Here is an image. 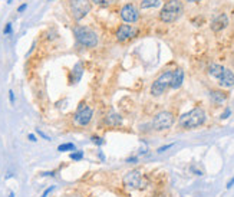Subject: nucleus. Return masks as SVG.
Wrapping results in <instances>:
<instances>
[{
	"label": "nucleus",
	"instance_id": "c9c22d12",
	"mask_svg": "<svg viewBox=\"0 0 234 197\" xmlns=\"http://www.w3.org/2000/svg\"><path fill=\"white\" fill-rule=\"evenodd\" d=\"M9 197H15V193L10 192V193H9Z\"/></svg>",
	"mask_w": 234,
	"mask_h": 197
},
{
	"label": "nucleus",
	"instance_id": "c756f323",
	"mask_svg": "<svg viewBox=\"0 0 234 197\" xmlns=\"http://www.w3.org/2000/svg\"><path fill=\"white\" fill-rule=\"evenodd\" d=\"M9 101H10V104L12 105H15V92L12 91H9Z\"/></svg>",
	"mask_w": 234,
	"mask_h": 197
},
{
	"label": "nucleus",
	"instance_id": "4be33fe9",
	"mask_svg": "<svg viewBox=\"0 0 234 197\" xmlns=\"http://www.w3.org/2000/svg\"><path fill=\"white\" fill-rule=\"evenodd\" d=\"M91 141L95 144V145H98V147H101V145H103V138L102 137H98V135H92L91 137Z\"/></svg>",
	"mask_w": 234,
	"mask_h": 197
},
{
	"label": "nucleus",
	"instance_id": "dca6fc26",
	"mask_svg": "<svg viewBox=\"0 0 234 197\" xmlns=\"http://www.w3.org/2000/svg\"><path fill=\"white\" fill-rule=\"evenodd\" d=\"M210 98H211V101L215 102V104H223L227 98H229V95L225 94L224 91H210Z\"/></svg>",
	"mask_w": 234,
	"mask_h": 197
},
{
	"label": "nucleus",
	"instance_id": "ddd939ff",
	"mask_svg": "<svg viewBox=\"0 0 234 197\" xmlns=\"http://www.w3.org/2000/svg\"><path fill=\"white\" fill-rule=\"evenodd\" d=\"M122 116L117 114V112H109L107 116H105V120H103V124L109 128H117V127H121L122 125Z\"/></svg>",
	"mask_w": 234,
	"mask_h": 197
},
{
	"label": "nucleus",
	"instance_id": "72a5a7b5",
	"mask_svg": "<svg viewBox=\"0 0 234 197\" xmlns=\"http://www.w3.org/2000/svg\"><path fill=\"white\" fill-rule=\"evenodd\" d=\"M27 138H29L32 142H36V141H37V140H36V135H35V134H29V135H27Z\"/></svg>",
	"mask_w": 234,
	"mask_h": 197
},
{
	"label": "nucleus",
	"instance_id": "473e14b6",
	"mask_svg": "<svg viewBox=\"0 0 234 197\" xmlns=\"http://www.w3.org/2000/svg\"><path fill=\"white\" fill-rule=\"evenodd\" d=\"M42 176L43 177H53L55 176V171H45V173H42Z\"/></svg>",
	"mask_w": 234,
	"mask_h": 197
},
{
	"label": "nucleus",
	"instance_id": "aec40b11",
	"mask_svg": "<svg viewBox=\"0 0 234 197\" xmlns=\"http://www.w3.org/2000/svg\"><path fill=\"white\" fill-rule=\"evenodd\" d=\"M69 157H71V160H73V161H81V160H83V157H85V152L83 151H79V150H75V151H72L71 154H69Z\"/></svg>",
	"mask_w": 234,
	"mask_h": 197
},
{
	"label": "nucleus",
	"instance_id": "b1692460",
	"mask_svg": "<svg viewBox=\"0 0 234 197\" xmlns=\"http://www.w3.org/2000/svg\"><path fill=\"white\" fill-rule=\"evenodd\" d=\"M230 115H231V109H230L229 106H227V108H225V109L223 111V114L220 115V120H227Z\"/></svg>",
	"mask_w": 234,
	"mask_h": 197
},
{
	"label": "nucleus",
	"instance_id": "423d86ee",
	"mask_svg": "<svg viewBox=\"0 0 234 197\" xmlns=\"http://www.w3.org/2000/svg\"><path fill=\"white\" fill-rule=\"evenodd\" d=\"M171 78H173V71L162 72V73L152 82V85H151V95H154V96L162 95L164 92L167 91V88H169Z\"/></svg>",
	"mask_w": 234,
	"mask_h": 197
},
{
	"label": "nucleus",
	"instance_id": "9d476101",
	"mask_svg": "<svg viewBox=\"0 0 234 197\" xmlns=\"http://www.w3.org/2000/svg\"><path fill=\"white\" fill-rule=\"evenodd\" d=\"M135 35H137V30L129 25H121L117 29V33H115V36H117V39L119 42H127L129 39H132Z\"/></svg>",
	"mask_w": 234,
	"mask_h": 197
},
{
	"label": "nucleus",
	"instance_id": "a211bd4d",
	"mask_svg": "<svg viewBox=\"0 0 234 197\" xmlns=\"http://www.w3.org/2000/svg\"><path fill=\"white\" fill-rule=\"evenodd\" d=\"M159 3H161V0H142L141 7L142 9H151V7H157Z\"/></svg>",
	"mask_w": 234,
	"mask_h": 197
},
{
	"label": "nucleus",
	"instance_id": "6e6552de",
	"mask_svg": "<svg viewBox=\"0 0 234 197\" xmlns=\"http://www.w3.org/2000/svg\"><path fill=\"white\" fill-rule=\"evenodd\" d=\"M71 10H72V16L76 20L83 19L89 13V10H91L89 0H71Z\"/></svg>",
	"mask_w": 234,
	"mask_h": 197
},
{
	"label": "nucleus",
	"instance_id": "7c9ffc66",
	"mask_svg": "<svg viewBox=\"0 0 234 197\" xmlns=\"http://www.w3.org/2000/svg\"><path fill=\"white\" fill-rule=\"evenodd\" d=\"M233 186H234V177H231L229 181H227V184H225V188H227V190H230Z\"/></svg>",
	"mask_w": 234,
	"mask_h": 197
},
{
	"label": "nucleus",
	"instance_id": "e433bc0d",
	"mask_svg": "<svg viewBox=\"0 0 234 197\" xmlns=\"http://www.w3.org/2000/svg\"><path fill=\"white\" fill-rule=\"evenodd\" d=\"M187 2H200V0H187Z\"/></svg>",
	"mask_w": 234,
	"mask_h": 197
},
{
	"label": "nucleus",
	"instance_id": "0eeeda50",
	"mask_svg": "<svg viewBox=\"0 0 234 197\" xmlns=\"http://www.w3.org/2000/svg\"><path fill=\"white\" fill-rule=\"evenodd\" d=\"M92 116H93V109L91 106L86 105V102L82 101L79 105H78V109L73 115V120H75V124L79 127H86L89 125V122L92 121Z\"/></svg>",
	"mask_w": 234,
	"mask_h": 197
},
{
	"label": "nucleus",
	"instance_id": "9b49d317",
	"mask_svg": "<svg viewBox=\"0 0 234 197\" xmlns=\"http://www.w3.org/2000/svg\"><path fill=\"white\" fill-rule=\"evenodd\" d=\"M227 25H229V17H227V15L225 13H220L211 22V29L214 32H220V30H223V29H225Z\"/></svg>",
	"mask_w": 234,
	"mask_h": 197
},
{
	"label": "nucleus",
	"instance_id": "5701e85b",
	"mask_svg": "<svg viewBox=\"0 0 234 197\" xmlns=\"http://www.w3.org/2000/svg\"><path fill=\"white\" fill-rule=\"evenodd\" d=\"M190 171L193 173V174H195V176H203V174H204L203 170H198V168L194 166V164H191V166H190Z\"/></svg>",
	"mask_w": 234,
	"mask_h": 197
},
{
	"label": "nucleus",
	"instance_id": "2f4dec72",
	"mask_svg": "<svg viewBox=\"0 0 234 197\" xmlns=\"http://www.w3.org/2000/svg\"><path fill=\"white\" fill-rule=\"evenodd\" d=\"M26 7H27V3H23V5H20L17 7V12H19V13H23V12L26 10Z\"/></svg>",
	"mask_w": 234,
	"mask_h": 197
},
{
	"label": "nucleus",
	"instance_id": "2eb2a0df",
	"mask_svg": "<svg viewBox=\"0 0 234 197\" xmlns=\"http://www.w3.org/2000/svg\"><path fill=\"white\" fill-rule=\"evenodd\" d=\"M184 82V71L183 69H175L173 71V78H171V84H169V88L173 89H178L180 86L183 85Z\"/></svg>",
	"mask_w": 234,
	"mask_h": 197
},
{
	"label": "nucleus",
	"instance_id": "f8f14e48",
	"mask_svg": "<svg viewBox=\"0 0 234 197\" xmlns=\"http://www.w3.org/2000/svg\"><path fill=\"white\" fill-rule=\"evenodd\" d=\"M217 81L224 88H231V86H234V72L227 69V68H224L223 73L220 75V78Z\"/></svg>",
	"mask_w": 234,
	"mask_h": 197
},
{
	"label": "nucleus",
	"instance_id": "f03ea898",
	"mask_svg": "<svg viewBox=\"0 0 234 197\" xmlns=\"http://www.w3.org/2000/svg\"><path fill=\"white\" fill-rule=\"evenodd\" d=\"M183 15V3L180 0H169L164 5L162 10L159 13V19L164 23H173Z\"/></svg>",
	"mask_w": 234,
	"mask_h": 197
},
{
	"label": "nucleus",
	"instance_id": "c85d7f7f",
	"mask_svg": "<svg viewBox=\"0 0 234 197\" xmlns=\"http://www.w3.org/2000/svg\"><path fill=\"white\" fill-rule=\"evenodd\" d=\"M93 3H96V5H109L112 3V0H92Z\"/></svg>",
	"mask_w": 234,
	"mask_h": 197
},
{
	"label": "nucleus",
	"instance_id": "412c9836",
	"mask_svg": "<svg viewBox=\"0 0 234 197\" xmlns=\"http://www.w3.org/2000/svg\"><path fill=\"white\" fill-rule=\"evenodd\" d=\"M174 145H175V144H174V142H171V144H165V145L158 147V148H157V154H162V152L168 151V150H171Z\"/></svg>",
	"mask_w": 234,
	"mask_h": 197
},
{
	"label": "nucleus",
	"instance_id": "39448f33",
	"mask_svg": "<svg viewBox=\"0 0 234 197\" xmlns=\"http://www.w3.org/2000/svg\"><path fill=\"white\" fill-rule=\"evenodd\" d=\"M175 122V116L171 111H161L158 112L157 115L154 116L152 122H151V127H152L154 131H165V130H169L171 127L174 125Z\"/></svg>",
	"mask_w": 234,
	"mask_h": 197
},
{
	"label": "nucleus",
	"instance_id": "4c0bfd02",
	"mask_svg": "<svg viewBox=\"0 0 234 197\" xmlns=\"http://www.w3.org/2000/svg\"><path fill=\"white\" fill-rule=\"evenodd\" d=\"M12 2H13V0H7V3H9V5H10V3H12Z\"/></svg>",
	"mask_w": 234,
	"mask_h": 197
},
{
	"label": "nucleus",
	"instance_id": "f3484780",
	"mask_svg": "<svg viewBox=\"0 0 234 197\" xmlns=\"http://www.w3.org/2000/svg\"><path fill=\"white\" fill-rule=\"evenodd\" d=\"M223 71H224V66L218 65V63H211V65L208 66V73L213 76V78H215V79H218L220 75L223 73Z\"/></svg>",
	"mask_w": 234,
	"mask_h": 197
},
{
	"label": "nucleus",
	"instance_id": "6ab92c4d",
	"mask_svg": "<svg viewBox=\"0 0 234 197\" xmlns=\"http://www.w3.org/2000/svg\"><path fill=\"white\" fill-rule=\"evenodd\" d=\"M75 150H76V147H75V144H72V142L61 144V145L58 147V151H61V152H65V151H75Z\"/></svg>",
	"mask_w": 234,
	"mask_h": 197
},
{
	"label": "nucleus",
	"instance_id": "4468645a",
	"mask_svg": "<svg viewBox=\"0 0 234 197\" xmlns=\"http://www.w3.org/2000/svg\"><path fill=\"white\" fill-rule=\"evenodd\" d=\"M82 75H83V66H82V62H76L75 66L72 68L71 73H69V84H78L81 81Z\"/></svg>",
	"mask_w": 234,
	"mask_h": 197
},
{
	"label": "nucleus",
	"instance_id": "cd10ccee",
	"mask_svg": "<svg viewBox=\"0 0 234 197\" xmlns=\"http://www.w3.org/2000/svg\"><path fill=\"white\" fill-rule=\"evenodd\" d=\"M3 33H5V35H10V33H12V23H7V25L5 26Z\"/></svg>",
	"mask_w": 234,
	"mask_h": 197
},
{
	"label": "nucleus",
	"instance_id": "bb28decb",
	"mask_svg": "<svg viewBox=\"0 0 234 197\" xmlns=\"http://www.w3.org/2000/svg\"><path fill=\"white\" fill-rule=\"evenodd\" d=\"M127 163H128V164H135V163H138V156L128 157V158H127Z\"/></svg>",
	"mask_w": 234,
	"mask_h": 197
},
{
	"label": "nucleus",
	"instance_id": "a878e982",
	"mask_svg": "<svg viewBox=\"0 0 234 197\" xmlns=\"http://www.w3.org/2000/svg\"><path fill=\"white\" fill-rule=\"evenodd\" d=\"M53 190H55V186H51V187H47V188H46L45 192L42 193V196H40V197H47V196H49V194H51L52 192H53Z\"/></svg>",
	"mask_w": 234,
	"mask_h": 197
},
{
	"label": "nucleus",
	"instance_id": "f257e3e1",
	"mask_svg": "<svg viewBox=\"0 0 234 197\" xmlns=\"http://www.w3.org/2000/svg\"><path fill=\"white\" fill-rule=\"evenodd\" d=\"M207 121V114L204 111V108L201 106H195L191 111L185 112L180 116L178 120V127L183 130H194L198 127L204 125Z\"/></svg>",
	"mask_w": 234,
	"mask_h": 197
},
{
	"label": "nucleus",
	"instance_id": "7ed1b4c3",
	"mask_svg": "<svg viewBox=\"0 0 234 197\" xmlns=\"http://www.w3.org/2000/svg\"><path fill=\"white\" fill-rule=\"evenodd\" d=\"M73 33H75L78 43H81L82 46L95 48L98 45V35L86 26H76L73 29Z\"/></svg>",
	"mask_w": 234,
	"mask_h": 197
},
{
	"label": "nucleus",
	"instance_id": "393cba45",
	"mask_svg": "<svg viewBox=\"0 0 234 197\" xmlns=\"http://www.w3.org/2000/svg\"><path fill=\"white\" fill-rule=\"evenodd\" d=\"M36 134H37L39 137H42L43 140H46V141H51V137H49V135H46V134H45L43 131H42L40 128H36Z\"/></svg>",
	"mask_w": 234,
	"mask_h": 197
},
{
	"label": "nucleus",
	"instance_id": "1a4fd4ad",
	"mask_svg": "<svg viewBox=\"0 0 234 197\" xmlns=\"http://www.w3.org/2000/svg\"><path fill=\"white\" fill-rule=\"evenodd\" d=\"M121 17L127 23H135L139 17V12L134 5H125L121 10Z\"/></svg>",
	"mask_w": 234,
	"mask_h": 197
},
{
	"label": "nucleus",
	"instance_id": "f704fd0d",
	"mask_svg": "<svg viewBox=\"0 0 234 197\" xmlns=\"http://www.w3.org/2000/svg\"><path fill=\"white\" fill-rule=\"evenodd\" d=\"M98 156H99V158H101L102 161H105V156L102 154V151H99V154H98Z\"/></svg>",
	"mask_w": 234,
	"mask_h": 197
},
{
	"label": "nucleus",
	"instance_id": "20e7f679",
	"mask_svg": "<svg viewBox=\"0 0 234 197\" xmlns=\"http://www.w3.org/2000/svg\"><path fill=\"white\" fill-rule=\"evenodd\" d=\"M122 183L127 188H131V190H144L148 184L147 178L139 170H129L122 177Z\"/></svg>",
	"mask_w": 234,
	"mask_h": 197
}]
</instances>
